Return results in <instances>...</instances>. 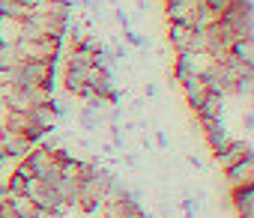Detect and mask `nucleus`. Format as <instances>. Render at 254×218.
<instances>
[{"mask_svg":"<svg viewBox=\"0 0 254 218\" xmlns=\"http://www.w3.org/2000/svg\"><path fill=\"white\" fill-rule=\"evenodd\" d=\"M120 162L129 167V170H138V167H141V159H138L135 153H123V156H120Z\"/></svg>","mask_w":254,"mask_h":218,"instance_id":"20","label":"nucleus"},{"mask_svg":"<svg viewBox=\"0 0 254 218\" xmlns=\"http://www.w3.org/2000/svg\"><path fill=\"white\" fill-rule=\"evenodd\" d=\"M0 15H9V18L24 21L30 15V3H24V0H0Z\"/></svg>","mask_w":254,"mask_h":218,"instance_id":"15","label":"nucleus"},{"mask_svg":"<svg viewBox=\"0 0 254 218\" xmlns=\"http://www.w3.org/2000/svg\"><path fill=\"white\" fill-rule=\"evenodd\" d=\"M186 162H189V167H194V170H203V162H200V156H197V153L186 156Z\"/></svg>","mask_w":254,"mask_h":218,"instance_id":"22","label":"nucleus"},{"mask_svg":"<svg viewBox=\"0 0 254 218\" xmlns=\"http://www.w3.org/2000/svg\"><path fill=\"white\" fill-rule=\"evenodd\" d=\"M194 12H197V3H194V0L165 3V18H168V21H177V24H186V27L194 24Z\"/></svg>","mask_w":254,"mask_h":218,"instance_id":"6","label":"nucleus"},{"mask_svg":"<svg viewBox=\"0 0 254 218\" xmlns=\"http://www.w3.org/2000/svg\"><path fill=\"white\" fill-rule=\"evenodd\" d=\"M0 162H9L6 159V150H3V126H0Z\"/></svg>","mask_w":254,"mask_h":218,"instance_id":"26","label":"nucleus"},{"mask_svg":"<svg viewBox=\"0 0 254 218\" xmlns=\"http://www.w3.org/2000/svg\"><path fill=\"white\" fill-rule=\"evenodd\" d=\"M180 87H183V96H186V102H189L191 111H197V105H200V102L206 99V93H209L200 75H189L186 81H180Z\"/></svg>","mask_w":254,"mask_h":218,"instance_id":"7","label":"nucleus"},{"mask_svg":"<svg viewBox=\"0 0 254 218\" xmlns=\"http://www.w3.org/2000/svg\"><path fill=\"white\" fill-rule=\"evenodd\" d=\"M248 156H254V147H251V141H230L224 150H218V153H212V159H215V167L224 173L230 164H236V162H242V159H248Z\"/></svg>","mask_w":254,"mask_h":218,"instance_id":"1","label":"nucleus"},{"mask_svg":"<svg viewBox=\"0 0 254 218\" xmlns=\"http://www.w3.org/2000/svg\"><path fill=\"white\" fill-rule=\"evenodd\" d=\"M123 39L129 42V45H135V48H147V45H150V39H147V36H141V33L135 30V27H129V30H123Z\"/></svg>","mask_w":254,"mask_h":218,"instance_id":"18","label":"nucleus"},{"mask_svg":"<svg viewBox=\"0 0 254 218\" xmlns=\"http://www.w3.org/2000/svg\"><path fill=\"white\" fill-rule=\"evenodd\" d=\"M30 141L21 135V132H12V129H6L3 126V150H6V159H24L27 153H30Z\"/></svg>","mask_w":254,"mask_h":218,"instance_id":"8","label":"nucleus"},{"mask_svg":"<svg viewBox=\"0 0 254 218\" xmlns=\"http://www.w3.org/2000/svg\"><path fill=\"white\" fill-rule=\"evenodd\" d=\"M168 144H171V141H168V135H165L162 129H156V147H159V150H168Z\"/></svg>","mask_w":254,"mask_h":218,"instance_id":"21","label":"nucleus"},{"mask_svg":"<svg viewBox=\"0 0 254 218\" xmlns=\"http://www.w3.org/2000/svg\"><path fill=\"white\" fill-rule=\"evenodd\" d=\"M114 21H117V24H120L123 30H129V27H132V15L126 12L123 6H114Z\"/></svg>","mask_w":254,"mask_h":218,"instance_id":"19","label":"nucleus"},{"mask_svg":"<svg viewBox=\"0 0 254 218\" xmlns=\"http://www.w3.org/2000/svg\"><path fill=\"white\" fill-rule=\"evenodd\" d=\"M230 203L239 218H254V185H242L230 191Z\"/></svg>","mask_w":254,"mask_h":218,"instance_id":"9","label":"nucleus"},{"mask_svg":"<svg viewBox=\"0 0 254 218\" xmlns=\"http://www.w3.org/2000/svg\"><path fill=\"white\" fill-rule=\"evenodd\" d=\"M27 120H30L33 126H39L42 132H54V129H57V117L48 111V105H45V102L30 108V111H27Z\"/></svg>","mask_w":254,"mask_h":218,"instance_id":"12","label":"nucleus"},{"mask_svg":"<svg viewBox=\"0 0 254 218\" xmlns=\"http://www.w3.org/2000/svg\"><path fill=\"white\" fill-rule=\"evenodd\" d=\"M18 39H21V21L9 18V15H0V45L12 48Z\"/></svg>","mask_w":254,"mask_h":218,"instance_id":"13","label":"nucleus"},{"mask_svg":"<svg viewBox=\"0 0 254 218\" xmlns=\"http://www.w3.org/2000/svg\"><path fill=\"white\" fill-rule=\"evenodd\" d=\"M135 6H138V9H135V15H147V12H150V3H147V0H138Z\"/></svg>","mask_w":254,"mask_h":218,"instance_id":"25","label":"nucleus"},{"mask_svg":"<svg viewBox=\"0 0 254 218\" xmlns=\"http://www.w3.org/2000/svg\"><path fill=\"white\" fill-rule=\"evenodd\" d=\"M27 123H30L27 114H21V111H6V123H3L6 129H12V132H24Z\"/></svg>","mask_w":254,"mask_h":218,"instance_id":"17","label":"nucleus"},{"mask_svg":"<svg viewBox=\"0 0 254 218\" xmlns=\"http://www.w3.org/2000/svg\"><path fill=\"white\" fill-rule=\"evenodd\" d=\"M224 182H227L230 191H233V188H242V185H254V156H248V159L230 164V167L224 170Z\"/></svg>","mask_w":254,"mask_h":218,"instance_id":"3","label":"nucleus"},{"mask_svg":"<svg viewBox=\"0 0 254 218\" xmlns=\"http://www.w3.org/2000/svg\"><path fill=\"white\" fill-rule=\"evenodd\" d=\"M189 39H191V27L168 21V42H171L174 51H189Z\"/></svg>","mask_w":254,"mask_h":218,"instance_id":"14","label":"nucleus"},{"mask_svg":"<svg viewBox=\"0 0 254 218\" xmlns=\"http://www.w3.org/2000/svg\"><path fill=\"white\" fill-rule=\"evenodd\" d=\"M78 123H81L84 132L96 135V132L105 129V111H102V108H93V105H84L81 111H78Z\"/></svg>","mask_w":254,"mask_h":218,"instance_id":"11","label":"nucleus"},{"mask_svg":"<svg viewBox=\"0 0 254 218\" xmlns=\"http://www.w3.org/2000/svg\"><path fill=\"white\" fill-rule=\"evenodd\" d=\"M230 54L239 57L242 63H254V39H233L230 42Z\"/></svg>","mask_w":254,"mask_h":218,"instance_id":"16","label":"nucleus"},{"mask_svg":"<svg viewBox=\"0 0 254 218\" xmlns=\"http://www.w3.org/2000/svg\"><path fill=\"white\" fill-rule=\"evenodd\" d=\"M242 123H245V132L251 135V129H254V114H251V108H245V120H242Z\"/></svg>","mask_w":254,"mask_h":218,"instance_id":"23","label":"nucleus"},{"mask_svg":"<svg viewBox=\"0 0 254 218\" xmlns=\"http://www.w3.org/2000/svg\"><path fill=\"white\" fill-rule=\"evenodd\" d=\"M200 123V129H203V141H206V147L212 150V153H218V150H224L233 138H230V132H227V126H224V120H197Z\"/></svg>","mask_w":254,"mask_h":218,"instance_id":"2","label":"nucleus"},{"mask_svg":"<svg viewBox=\"0 0 254 218\" xmlns=\"http://www.w3.org/2000/svg\"><path fill=\"white\" fill-rule=\"evenodd\" d=\"M197 120H224L227 114V99L218 93H206V99L197 105Z\"/></svg>","mask_w":254,"mask_h":218,"instance_id":"5","label":"nucleus"},{"mask_svg":"<svg viewBox=\"0 0 254 218\" xmlns=\"http://www.w3.org/2000/svg\"><path fill=\"white\" fill-rule=\"evenodd\" d=\"M6 212L9 218H33L36 215V203L27 194H6Z\"/></svg>","mask_w":254,"mask_h":218,"instance_id":"10","label":"nucleus"},{"mask_svg":"<svg viewBox=\"0 0 254 218\" xmlns=\"http://www.w3.org/2000/svg\"><path fill=\"white\" fill-rule=\"evenodd\" d=\"M87 72L90 66H75V63H66L63 66V90L69 96H81L87 90Z\"/></svg>","mask_w":254,"mask_h":218,"instance_id":"4","label":"nucleus"},{"mask_svg":"<svg viewBox=\"0 0 254 218\" xmlns=\"http://www.w3.org/2000/svg\"><path fill=\"white\" fill-rule=\"evenodd\" d=\"M144 96H150V99H156V96H159V87H156L153 81H147V84H144Z\"/></svg>","mask_w":254,"mask_h":218,"instance_id":"24","label":"nucleus"},{"mask_svg":"<svg viewBox=\"0 0 254 218\" xmlns=\"http://www.w3.org/2000/svg\"><path fill=\"white\" fill-rule=\"evenodd\" d=\"M162 3H180V0H162Z\"/></svg>","mask_w":254,"mask_h":218,"instance_id":"27","label":"nucleus"}]
</instances>
